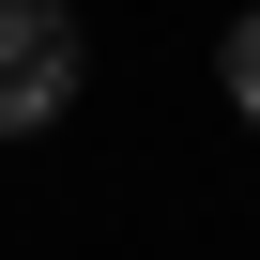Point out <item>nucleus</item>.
Wrapping results in <instances>:
<instances>
[{"mask_svg": "<svg viewBox=\"0 0 260 260\" xmlns=\"http://www.w3.org/2000/svg\"><path fill=\"white\" fill-rule=\"evenodd\" d=\"M77 77H92V46L61 0H0V138H46L77 107Z\"/></svg>", "mask_w": 260, "mask_h": 260, "instance_id": "nucleus-1", "label": "nucleus"}, {"mask_svg": "<svg viewBox=\"0 0 260 260\" xmlns=\"http://www.w3.org/2000/svg\"><path fill=\"white\" fill-rule=\"evenodd\" d=\"M214 61H230V107L260 122V0H245V16H230V46H214Z\"/></svg>", "mask_w": 260, "mask_h": 260, "instance_id": "nucleus-2", "label": "nucleus"}]
</instances>
